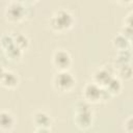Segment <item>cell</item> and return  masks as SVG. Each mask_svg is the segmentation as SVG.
<instances>
[{
    "mask_svg": "<svg viewBox=\"0 0 133 133\" xmlns=\"http://www.w3.org/2000/svg\"><path fill=\"white\" fill-rule=\"evenodd\" d=\"M51 27L56 31H64L72 28L74 24L73 16L66 10L56 11L50 21Z\"/></svg>",
    "mask_w": 133,
    "mask_h": 133,
    "instance_id": "1",
    "label": "cell"
},
{
    "mask_svg": "<svg viewBox=\"0 0 133 133\" xmlns=\"http://www.w3.org/2000/svg\"><path fill=\"white\" fill-rule=\"evenodd\" d=\"M130 60H131V52L129 49L118 51V56L116 58V62H117L118 66H121L123 64L130 63Z\"/></svg>",
    "mask_w": 133,
    "mask_h": 133,
    "instance_id": "15",
    "label": "cell"
},
{
    "mask_svg": "<svg viewBox=\"0 0 133 133\" xmlns=\"http://www.w3.org/2000/svg\"><path fill=\"white\" fill-rule=\"evenodd\" d=\"M51 122H52L51 117L43 111L35 112L34 115H33V123L37 127L36 131H38V132H48V131H50Z\"/></svg>",
    "mask_w": 133,
    "mask_h": 133,
    "instance_id": "7",
    "label": "cell"
},
{
    "mask_svg": "<svg viewBox=\"0 0 133 133\" xmlns=\"http://www.w3.org/2000/svg\"><path fill=\"white\" fill-rule=\"evenodd\" d=\"M76 80L74 76L69 73L68 71H59L53 79V85L54 87L61 92H68L73 89L75 86Z\"/></svg>",
    "mask_w": 133,
    "mask_h": 133,
    "instance_id": "2",
    "label": "cell"
},
{
    "mask_svg": "<svg viewBox=\"0 0 133 133\" xmlns=\"http://www.w3.org/2000/svg\"><path fill=\"white\" fill-rule=\"evenodd\" d=\"M83 97L86 102L97 103L102 98V88L95 82L88 83L85 85V87L83 89Z\"/></svg>",
    "mask_w": 133,
    "mask_h": 133,
    "instance_id": "6",
    "label": "cell"
},
{
    "mask_svg": "<svg viewBox=\"0 0 133 133\" xmlns=\"http://www.w3.org/2000/svg\"><path fill=\"white\" fill-rule=\"evenodd\" d=\"M72 63L70 54L64 50H57L53 54V64L58 71H68Z\"/></svg>",
    "mask_w": 133,
    "mask_h": 133,
    "instance_id": "5",
    "label": "cell"
},
{
    "mask_svg": "<svg viewBox=\"0 0 133 133\" xmlns=\"http://www.w3.org/2000/svg\"><path fill=\"white\" fill-rule=\"evenodd\" d=\"M15 125V118L11 113L7 111H0V130L9 131Z\"/></svg>",
    "mask_w": 133,
    "mask_h": 133,
    "instance_id": "8",
    "label": "cell"
},
{
    "mask_svg": "<svg viewBox=\"0 0 133 133\" xmlns=\"http://www.w3.org/2000/svg\"><path fill=\"white\" fill-rule=\"evenodd\" d=\"M3 73H4V70H3L2 68H0V80H1V78H2V76H3Z\"/></svg>",
    "mask_w": 133,
    "mask_h": 133,
    "instance_id": "19",
    "label": "cell"
},
{
    "mask_svg": "<svg viewBox=\"0 0 133 133\" xmlns=\"http://www.w3.org/2000/svg\"><path fill=\"white\" fill-rule=\"evenodd\" d=\"M124 128H125V130L127 131V132H129V133H131L132 131H133V126H132V116L130 115L127 119H125V122H124Z\"/></svg>",
    "mask_w": 133,
    "mask_h": 133,
    "instance_id": "18",
    "label": "cell"
},
{
    "mask_svg": "<svg viewBox=\"0 0 133 133\" xmlns=\"http://www.w3.org/2000/svg\"><path fill=\"white\" fill-rule=\"evenodd\" d=\"M117 2H121V3H127V2H130L131 0H116Z\"/></svg>",
    "mask_w": 133,
    "mask_h": 133,
    "instance_id": "20",
    "label": "cell"
},
{
    "mask_svg": "<svg viewBox=\"0 0 133 133\" xmlns=\"http://www.w3.org/2000/svg\"><path fill=\"white\" fill-rule=\"evenodd\" d=\"M75 122H76L77 126L81 129H87L91 126L92 113H91V110L89 109L88 105H85L82 107H77Z\"/></svg>",
    "mask_w": 133,
    "mask_h": 133,
    "instance_id": "4",
    "label": "cell"
},
{
    "mask_svg": "<svg viewBox=\"0 0 133 133\" xmlns=\"http://www.w3.org/2000/svg\"><path fill=\"white\" fill-rule=\"evenodd\" d=\"M25 16L26 9L20 2H11L5 10L6 20L9 22H20L25 18Z\"/></svg>",
    "mask_w": 133,
    "mask_h": 133,
    "instance_id": "3",
    "label": "cell"
},
{
    "mask_svg": "<svg viewBox=\"0 0 133 133\" xmlns=\"http://www.w3.org/2000/svg\"><path fill=\"white\" fill-rule=\"evenodd\" d=\"M26 1H29V2H33V1H36V0H26Z\"/></svg>",
    "mask_w": 133,
    "mask_h": 133,
    "instance_id": "21",
    "label": "cell"
},
{
    "mask_svg": "<svg viewBox=\"0 0 133 133\" xmlns=\"http://www.w3.org/2000/svg\"><path fill=\"white\" fill-rule=\"evenodd\" d=\"M112 44H113V47L115 49H117L118 51H123V50H127L129 49V46H130V41L125 37L122 33L116 35L113 41H112Z\"/></svg>",
    "mask_w": 133,
    "mask_h": 133,
    "instance_id": "11",
    "label": "cell"
},
{
    "mask_svg": "<svg viewBox=\"0 0 133 133\" xmlns=\"http://www.w3.org/2000/svg\"><path fill=\"white\" fill-rule=\"evenodd\" d=\"M111 96L113 95H116V94H119V91L122 90V83L118 79L116 78H111L110 81L107 83V85L104 87Z\"/></svg>",
    "mask_w": 133,
    "mask_h": 133,
    "instance_id": "12",
    "label": "cell"
},
{
    "mask_svg": "<svg viewBox=\"0 0 133 133\" xmlns=\"http://www.w3.org/2000/svg\"><path fill=\"white\" fill-rule=\"evenodd\" d=\"M5 55L10 59V60H19L21 57H22V50L20 48H18L15 44L10 47H8L7 49L3 50Z\"/></svg>",
    "mask_w": 133,
    "mask_h": 133,
    "instance_id": "13",
    "label": "cell"
},
{
    "mask_svg": "<svg viewBox=\"0 0 133 133\" xmlns=\"http://www.w3.org/2000/svg\"><path fill=\"white\" fill-rule=\"evenodd\" d=\"M18 82H19V79L15 73L5 72V71H4L3 76L0 80V83L6 88H15L18 85Z\"/></svg>",
    "mask_w": 133,
    "mask_h": 133,
    "instance_id": "10",
    "label": "cell"
},
{
    "mask_svg": "<svg viewBox=\"0 0 133 133\" xmlns=\"http://www.w3.org/2000/svg\"><path fill=\"white\" fill-rule=\"evenodd\" d=\"M14 44H15V43H14V37H12V35L6 34V35H3V36L1 37V39H0V46H1V48H2L3 50L7 49L8 47L12 46Z\"/></svg>",
    "mask_w": 133,
    "mask_h": 133,
    "instance_id": "17",
    "label": "cell"
},
{
    "mask_svg": "<svg viewBox=\"0 0 133 133\" xmlns=\"http://www.w3.org/2000/svg\"><path fill=\"white\" fill-rule=\"evenodd\" d=\"M118 73H119L121 77L124 78L125 80H130L132 77V69H131L130 63L123 64V65L118 66Z\"/></svg>",
    "mask_w": 133,
    "mask_h": 133,
    "instance_id": "16",
    "label": "cell"
},
{
    "mask_svg": "<svg viewBox=\"0 0 133 133\" xmlns=\"http://www.w3.org/2000/svg\"><path fill=\"white\" fill-rule=\"evenodd\" d=\"M12 37H14V43H15V45H16L18 48H20L22 51L28 48V46H29V39H28L24 34L19 33V34H17V35H14Z\"/></svg>",
    "mask_w": 133,
    "mask_h": 133,
    "instance_id": "14",
    "label": "cell"
},
{
    "mask_svg": "<svg viewBox=\"0 0 133 133\" xmlns=\"http://www.w3.org/2000/svg\"><path fill=\"white\" fill-rule=\"evenodd\" d=\"M94 78H95V83L98 84L100 87L104 88L112 78V75L108 70L102 69V70H99L97 73H95Z\"/></svg>",
    "mask_w": 133,
    "mask_h": 133,
    "instance_id": "9",
    "label": "cell"
}]
</instances>
